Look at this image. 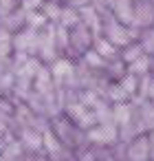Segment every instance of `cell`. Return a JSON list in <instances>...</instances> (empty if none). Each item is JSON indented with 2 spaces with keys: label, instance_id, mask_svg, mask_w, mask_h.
<instances>
[{
  "label": "cell",
  "instance_id": "cell-1",
  "mask_svg": "<svg viewBox=\"0 0 154 161\" xmlns=\"http://www.w3.org/2000/svg\"><path fill=\"white\" fill-rule=\"evenodd\" d=\"M88 137H90L93 141H97V143H110V141H114V139H117V128H114V126H110V124H104V126H99V128L90 130V132H88Z\"/></svg>",
  "mask_w": 154,
  "mask_h": 161
},
{
  "label": "cell",
  "instance_id": "cell-2",
  "mask_svg": "<svg viewBox=\"0 0 154 161\" xmlns=\"http://www.w3.org/2000/svg\"><path fill=\"white\" fill-rule=\"evenodd\" d=\"M145 157H147V141L141 139V141L132 143V148H130V159H134V161H145Z\"/></svg>",
  "mask_w": 154,
  "mask_h": 161
}]
</instances>
